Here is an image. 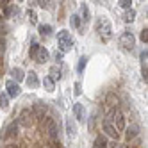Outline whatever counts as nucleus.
I'll list each match as a JSON object with an SVG mask.
<instances>
[{"label":"nucleus","instance_id":"9d476101","mask_svg":"<svg viewBox=\"0 0 148 148\" xmlns=\"http://www.w3.org/2000/svg\"><path fill=\"white\" fill-rule=\"evenodd\" d=\"M73 114H75L77 121H84L86 120V111H84L82 103H73Z\"/></svg>","mask_w":148,"mask_h":148},{"label":"nucleus","instance_id":"f704fd0d","mask_svg":"<svg viewBox=\"0 0 148 148\" xmlns=\"http://www.w3.org/2000/svg\"><path fill=\"white\" fill-rule=\"evenodd\" d=\"M50 148H62V146H61V143H57V141H56V143H54V145H52Z\"/></svg>","mask_w":148,"mask_h":148},{"label":"nucleus","instance_id":"7ed1b4c3","mask_svg":"<svg viewBox=\"0 0 148 148\" xmlns=\"http://www.w3.org/2000/svg\"><path fill=\"white\" fill-rule=\"evenodd\" d=\"M98 34L103 41H109L112 38V27L107 20H103V22H98Z\"/></svg>","mask_w":148,"mask_h":148},{"label":"nucleus","instance_id":"423d86ee","mask_svg":"<svg viewBox=\"0 0 148 148\" xmlns=\"http://www.w3.org/2000/svg\"><path fill=\"white\" fill-rule=\"evenodd\" d=\"M45 132L48 134V137L52 141H57V125H56V121L52 120V118H47L45 120Z\"/></svg>","mask_w":148,"mask_h":148},{"label":"nucleus","instance_id":"5701e85b","mask_svg":"<svg viewBox=\"0 0 148 148\" xmlns=\"http://www.w3.org/2000/svg\"><path fill=\"white\" fill-rule=\"evenodd\" d=\"M39 34L41 36H50L52 34V27L50 25H39Z\"/></svg>","mask_w":148,"mask_h":148},{"label":"nucleus","instance_id":"393cba45","mask_svg":"<svg viewBox=\"0 0 148 148\" xmlns=\"http://www.w3.org/2000/svg\"><path fill=\"white\" fill-rule=\"evenodd\" d=\"M38 50H39V45H38V43H32V45H30V48H29V56L34 59L36 54H38Z\"/></svg>","mask_w":148,"mask_h":148},{"label":"nucleus","instance_id":"2eb2a0df","mask_svg":"<svg viewBox=\"0 0 148 148\" xmlns=\"http://www.w3.org/2000/svg\"><path fill=\"white\" fill-rule=\"evenodd\" d=\"M48 77L54 80V82H56V80H61V77H62V75H61V68H59V66H52L50 71H48Z\"/></svg>","mask_w":148,"mask_h":148},{"label":"nucleus","instance_id":"6ab92c4d","mask_svg":"<svg viewBox=\"0 0 148 148\" xmlns=\"http://www.w3.org/2000/svg\"><path fill=\"white\" fill-rule=\"evenodd\" d=\"M43 86H45V89H47L48 93H52V91L56 89V86H54V80H52V79H50L48 75H47V77L43 79Z\"/></svg>","mask_w":148,"mask_h":148},{"label":"nucleus","instance_id":"aec40b11","mask_svg":"<svg viewBox=\"0 0 148 148\" xmlns=\"http://www.w3.org/2000/svg\"><path fill=\"white\" fill-rule=\"evenodd\" d=\"M80 13H82V18H80V20H84V22H89V9H88L86 4H80Z\"/></svg>","mask_w":148,"mask_h":148},{"label":"nucleus","instance_id":"4be33fe9","mask_svg":"<svg viewBox=\"0 0 148 148\" xmlns=\"http://www.w3.org/2000/svg\"><path fill=\"white\" fill-rule=\"evenodd\" d=\"M70 23H71V27L79 29V27H80V16H79V14H71V18H70Z\"/></svg>","mask_w":148,"mask_h":148},{"label":"nucleus","instance_id":"f03ea898","mask_svg":"<svg viewBox=\"0 0 148 148\" xmlns=\"http://www.w3.org/2000/svg\"><path fill=\"white\" fill-rule=\"evenodd\" d=\"M107 120L111 121V125H112L118 132H120V130H125L127 125H125V116H123L121 111H114V112L111 114V118H107Z\"/></svg>","mask_w":148,"mask_h":148},{"label":"nucleus","instance_id":"473e14b6","mask_svg":"<svg viewBox=\"0 0 148 148\" xmlns=\"http://www.w3.org/2000/svg\"><path fill=\"white\" fill-rule=\"evenodd\" d=\"M4 50H5V41L0 39V54H4Z\"/></svg>","mask_w":148,"mask_h":148},{"label":"nucleus","instance_id":"2f4dec72","mask_svg":"<svg viewBox=\"0 0 148 148\" xmlns=\"http://www.w3.org/2000/svg\"><path fill=\"white\" fill-rule=\"evenodd\" d=\"M82 89H80V82H75V95H80Z\"/></svg>","mask_w":148,"mask_h":148},{"label":"nucleus","instance_id":"4468645a","mask_svg":"<svg viewBox=\"0 0 148 148\" xmlns=\"http://www.w3.org/2000/svg\"><path fill=\"white\" fill-rule=\"evenodd\" d=\"M11 77H13V79L16 80V84H18V82H22V80L25 79V73H23L22 68H13V70H11Z\"/></svg>","mask_w":148,"mask_h":148},{"label":"nucleus","instance_id":"cd10ccee","mask_svg":"<svg viewBox=\"0 0 148 148\" xmlns=\"http://www.w3.org/2000/svg\"><path fill=\"white\" fill-rule=\"evenodd\" d=\"M139 39L143 41V43H148V30H146V29H143V30H141V36H139Z\"/></svg>","mask_w":148,"mask_h":148},{"label":"nucleus","instance_id":"f8f14e48","mask_svg":"<svg viewBox=\"0 0 148 148\" xmlns=\"http://www.w3.org/2000/svg\"><path fill=\"white\" fill-rule=\"evenodd\" d=\"M25 82H27V86H29V88H38V86H39V80H38L36 71H30L29 75L25 77Z\"/></svg>","mask_w":148,"mask_h":148},{"label":"nucleus","instance_id":"20e7f679","mask_svg":"<svg viewBox=\"0 0 148 148\" xmlns=\"http://www.w3.org/2000/svg\"><path fill=\"white\" fill-rule=\"evenodd\" d=\"M18 123L22 127H32L34 125V114L30 109H23L20 112V118H18Z\"/></svg>","mask_w":148,"mask_h":148},{"label":"nucleus","instance_id":"f257e3e1","mask_svg":"<svg viewBox=\"0 0 148 148\" xmlns=\"http://www.w3.org/2000/svg\"><path fill=\"white\" fill-rule=\"evenodd\" d=\"M57 47H59L61 54H66V52H70L73 48V39H71L68 30H59V34H57Z\"/></svg>","mask_w":148,"mask_h":148},{"label":"nucleus","instance_id":"a878e982","mask_svg":"<svg viewBox=\"0 0 148 148\" xmlns=\"http://www.w3.org/2000/svg\"><path fill=\"white\" fill-rule=\"evenodd\" d=\"M86 62H88V57H86V56H82V57L79 59V68H77V70H79V73H82V71H84V66H86Z\"/></svg>","mask_w":148,"mask_h":148},{"label":"nucleus","instance_id":"9b49d317","mask_svg":"<svg viewBox=\"0 0 148 148\" xmlns=\"http://www.w3.org/2000/svg\"><path fill=\"white\" fill-rule=\"evenodd\" d=\"M48 57H50V54H48V50L45 48V47H39V50H38V54H36V61L38 62H47L48 61Z\"/></svg>","mask_w":148,"mask_h":148},{"label":"nucleus","instance_id":"72a5a7b5","mask_svg":"<svg viewBox=\"0 0 148 148\" xmlns=\"http://www.w3.org/2000/svg\"><path fill=\"white\" fill-rule=\"evenodd\" d=\"M62 56H64V54H61V52L57 50L56 52V61H62Z\"/></svg>","mask_w":148,"mask_h":148},{"label":"nucleus","instance_id":"6e6552de","mask_svg":"<svg viewBox=\"0 0 148 148\" xmlns=\"http://www.w3.org/2000/svg\"><path fill=\"white\" fill-rule=\"evenodd\" d=\"M103 132L107 134L109 137H112L114 141H118V139H120V132H118V130H116L114 127L111 125V121H109V120H105V121H103Z\"/></svg>","mask_w":148,"mask_h":148},{"label":"nucleus","instance_id":"b1692460","mask_svg":"<svg viewBox=\"0 0 148 148\" xmlns=\"http://www.w3.org/2000/svg\"><path fill=\"white\" fill-rule=\"evenodd\" d=\"M0 107H2L4 111L9 107V97L7 95H0Z\"/></svg>","mask_w":148,"mask_h":148},{"label":"nucleus","instance_id":"ddd939ff","mask_svg":"<svg viewBox=\"0 0 148 148\" xmlns=\"http://www.w3.org/2000/svg\"><path fill=\"white\" fill-rule=\"evenodd\" d=\"M127 129V134H125V137H127V141H130V139H134V137L139 134V127H137L136 123L134 125H130V127H125Z\"/></svg>","mask_w":148,"mask_h":148},{"label":"nucleus","instance_id":"dca6fc26","mask_svg":"<svg viewBox=\"0 0 148 148\" xmlns=\"http://www.w3.org/2000/svg\"><path fill=\"white\" fill-rule=\"evenodd\" d=\"M66 132H68V136H70V137H73V136L77 134V125L73 123V120H71V118H68V120H66Z\"/></svg>","mask_w":148,"mask_h":148},{"label":"nucleus","instance_id":"c9c22d12","mask_svg":"<svg viewBox=\"0 0 148 148\" xmlns=\"http://www.w3.org/2000/svg\"><path fill=\"white\" fill-rule=\"evenodd\" d=\"M0 20H2V14H0Z\"/></svg>","mask_w":148,"mask_h":148},{"label":"nucleus","instance_id":"7c9ffc66","mask_svg":"<svg viewBox=\"0 0 148 148\" xmlns=\"http://www.w3.org/2000/svg\"><path fill=\"white\" fill-rule=\"evenodd\" d=\"M141 73H143V79H145V82H146V79H148V70H146V64H143Z\"/></svg>","mask_w":148,"mask_h":148},{"label":"nucleus","instance_id":"c756f323","mask_svg":"<svg viewBox=\"0 0 148 148\" xmlns=\"http://www.w3.org/2000/svg\"><path fill=\"white\" fill-rule=\"evenodd\" d=\"M139 57H141V61H143V64H146V57H148V52H146V50H143Z\"/></svg>","mask_w":148,"mask_h":148},{"label":"nucleus","instance_id":"1a4fd4ad","mask_svg":"<svg viewBox=\"0 0 148 148\" xmlns=\"http://www.w3.org/2000/svg\"><path fill=\"white\" fill-rule=\"evenodd\" d=\"M47 112V105L43 102H36L34 103V107H32V114H34V118H43Z\"/></svg>","mask_w":148,"mask_h":148},{"label":"nucleus","instance_id":"f3484780","mask_svg":"<svg viewBox=\"0 0 148 148\" xmlns=\"http://www.w3.org/2000/svg\"><path fill=\"white\" fill-rule=\"evenodd\" d=\"M93 148H107V139H105V136H97V139H95V145Z\"/></svg>","mask_w":148,"mask_h":148},{"label":"nucleus","instance_id":"a211bd4d","mask_svg":"<svg viewBox=\"0 0 148 148\" xmlns=\"http://www.w3.org/2000/svg\"><path fill=\"white\" fill-rule=\"evenodd\" d=\"M134 20H136V11H134V9H127V13L123 14V22L132 23Z\"/></svg>","mask_w":148,"mask_h":148},{"label":"nucleus","instance_id":"412c9836","mask_svg":"<svg viewBox=\"0 0 148 148\" xmlns=\"http://www.w3.org/2000/svg\"><path fill=\"white\" fill-rule=\"evenodd\" d=\"M16 132H18V125L16 123H11V125H9V129H7V137H14L16 136Z\"/></svg>","mask_w":148,"mask_h":148},{"label":"nucleus","instance_id":"39448f33","mask_svg":"<svg viewBox=\"0 0 148 148\" xmlns=\"http://www.w3.org/2000/svg\"><path fill=\"white\" fill-rule=\"evenodd\" d=\"M120 45H121L123 48L132 50V48H134V45H136V38H134V34H132V32H129V30L121 32V36H120Z\"/></svg>","mask_w":148,"mask_h":148},{"label":"nucleus","instance_id":"bb28decb","mask_svg":"<svg viewBox=\"0 0 148 148\" xmlns=\"http://www.w3.org/2000/svg\"><path fill=\"white\" fill-rule=\"evenodd\" d=\"M27 16H29V20H30V23H38V16H36V13H34V11H30V9H29Z\"/></svg>","mask_w":148,"mask_h":148},{"label":"nucleus","instance_id":"0eeeda50","mask_svg":"<svg viewBox=\"0 0 148 148\" xmlns=\"http://www.w3.org/2000/svg\"><path fill=\"white\" fill-rule=\"evenodd\" d=\"M5 89H7V97H13V98H16L18 95L22 93V89H20V86L14 80H7L5 82Z\"/></svg>","mask_w":148,"mask_h":148},{"label":"nucleus","instance_id":"c85d7f7f","mask_svg":"<svg viewBox=\"0 0 148 148\" xmlns=\"http://www.w3.org/2000/svg\"><path fill=\"white\" fill-rule=\"evenodd\" d=\"M118 4H120L123 9H130V4H132V2H130V0H120Z\"/></svg>","mask_w":148,"mask_h":148}]
</instances>
